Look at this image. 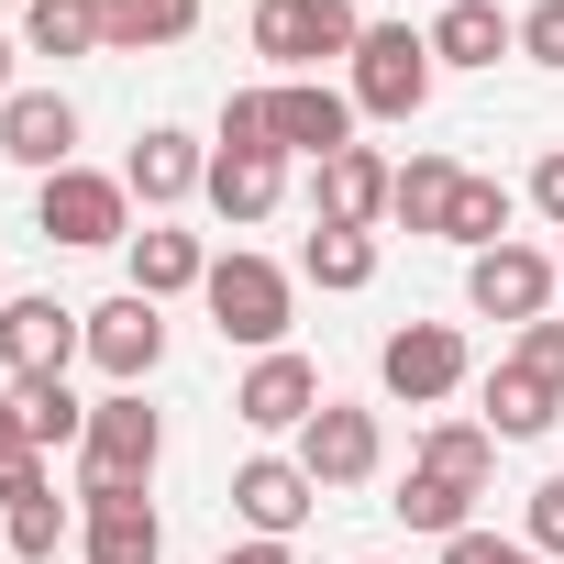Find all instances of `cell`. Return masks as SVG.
<instances>
[{"label":"cell","mask_w":564,"mask_h":564,"mask_svg":"<svg viewBox=\"0 0 564 564\" xmlns=\"http://www.w3.org/2000/svg\"><path fill=\"white\" fill-rule=\"evenodd\" d=\"M199 199H210L221 221H265L276 199H289V155H276V144H265V155H221V144H210V188H199Z\"/></svg>","instance_id":"cell-20"},{"label":"cell","mask_w":564,"mask_h":564,"mask_svg":"<svg viewBox=\"0 0 564 564\" xmlns=\"http://www.w3.org/2000/svg\"><path fill=\"white\" fill-rule=\"evenodd\" d=\"M443 564H542V553H531V542H498V531H454Z\"/></svg>","instance_id":"cell-35"},{"label":"cell","mask_w":564,"mask_h":564,"mask_svg":"<svg viewBox=\"0 0 564 564\" xmlns=\"http://www.w3.org/2000/svg\"><path fill=\"white\" fill-rule=\"evenodd\" d=\"M12 399H23V432H34V454H56V443H89V399H78L67 377H23Z\"/></svg>","instance_id":"cell-27"},{"label":"cell","mask_w":564,"mask_h":564,"mask_svg":"<svg viewBox=\"0 0 564 564\" xmlns=\"http://www.w3.org/2000/svg\"><path fill=\"white\" fill-rule=\"evenodd\" d=\"M0 520H12V531H0V553H12V564H56L67 542H78V520H67V498L45 487V498H23V509H0Z\"/></svg>","instance_id":"cell-29"},{"label":"cell","mask_w":564,"mask_h":564,"mask_svg":"<svg viewBox=\"0 0 564 564\" xmlns=\"http://www.w3.org/2000/svg\"><path fill=\"white\" fill-rule=\"evenodd\" d=\"M155 465H166V421L144 410V388H111V399H89L78 498H100V487H155Z\"/></svg>","instance_id":"cell-4"},{"label":"cell","mask_w":564,"mask_h":564,"mask_svg":"<svg viewBox=\"0 0 564 564\" xmlns=\"http://www.w3.org/2000/svg\"><path fill=\"white\" fill-rule=\"evenodd\" d=\"M388 188H399V166H388L377 144H344V155H322L311 210H322L333 232H377V221H388Z\"/></svg>","instance_id":"cell-17"},{"label":"cell","mask_w":564,"mask_h":564,"mask_svg":"<svg viewBox=\"0 0 564 564\" xmlns=\"http://www.w3.org/2000/svg\"><path fill=\"white\" fill-rule=\"evenodd\" d=\"M377 388L410 399V410L454 399V388H465V333H454V322H399V333L377 344Z\"/></svg>","instance_id":"cell-7"},{"label":"cell","mask_w":564,"mask_h":564,"mask_svg":"<svg viewBox=\"0 0 564 564\" xmlns=\"http://www.w3.org/2000/svg\"><path fill=\"white\" fill-rule=\"evenodd\" d=\"M199 300H210V333L221 344H243V355H276V344H289V265H276V254H210V276H199Z\"/></svg>","instance_id":"cell-1"},{"label":"cell","mask_w":564,"mask_h":564,"mask_svg":"<svg viewBox=\"0 0 564 564\" xmlns=\"http://www.w3.org/2000/svg\"><path fill=\"white\" fill-rule=\"evenodd\" d=\"M265 111H276V155H344L355 144V89H333V78H276L265 89Z\"/></svg>","instance_id":"cell-11"},{"label":"cell","mask_w":564,"mask_h":564,"mask_svg":"<svg viewBox=\"0 0 564 564\" xmlns=\"http://www.w3.org/2000/svg\"><path fill=\"white\" fill-rule=\"evenodd\" d=\"M221 564H300V553H289V542H232Z\"/></svg>","instance_id":"cell-38"},{"label":"cell","mask_w":564,"mask_h":564,"mask_svg":"<svg viewBox=\"0 0 564 564\" xmlns=\"http://www.w3.org/2000/svg\"><path fill=\"white\" fill-rule=\"evenodd\" d=\"M553 421H564V388H553V377H531V366L509 355V366L487 377V432H498V443H542Z\"/></svg>","instance_id":"cell-21"},{"label":"cell","mask_w":564,"mask_h":564,"mask_svg":"<svg viewBox=\"0 0 564 564\" xmlns=\"http://www.w3.org/2000/svg\"><path fill=\"white\" fill-rule=\"evenodd\" d=\"M199 34V0H100V45L111 56H166Z\"/></svg>","instance_id":"cell-22"},{"label":"cell","mask_w":564,"mask_h":564,"mask_svg":"<svg viewBox=\"0 0 564 564\" xmlns=\"http://www.w3.org/2000/svg\"><path fill=\"white\" fill-rule=\"evenodd\" d=\"M300 465H311V487H366V476L388 465V432H377V410H355V399H322V410L300 421Z\"/></svg>","instance_id":"cell-9"},{"label":"cell","mask_w":564,"mask_h":564,"mask_svg":"<svg viewBox=\"0 0 564 564\" xmlns=\"http://www.w3.org/2000/svg\"><path fill=\"white\" fill-rule=\"evenodd\" d=\"M520 56V12H498V0H443L432 12V67H498Z\"/></svg>","instance_id":"cell-18"},{"label":"cell","mask_w":564,"mask_h":564,"mask_svg":"<svg viewBox=\"0 0 564 564\" xmlns=\"http://www.w3.org/2000/svg\"><path fill=\"white\" fill-rule=\"evenodd\" d=\"M355 45H366V12H355V0H254V56H265L276 78H322L333 56L355 67Z\"/></svg>","instance_id":"cell-2"},{"label":"cell","mask_w":564,"mask_h":564,"mask_svg":"<svg viewBox=\"0 0 564 564\" xmlns=\"http://www.w3.org/2000/svg\"><path fill=\"white\" fill-rule=\"evenodd\" d=\"M509 210H520V199H509L498 177H476V166H465V177H454V210H443V243L487 254V243H509Z\"/></svg>","instance_id":"cell-24"},{"label":"cell","mask_w":564,"mask_h":564,"mask_svg":"<svg viewBox=\"0 0 564 564\" xmlns=\"http://www.w3.org/2000/svg\"><path fill=\"white\" fill-rule=\"evenodd\" d=\"M122 188H133L144 210H177V199H199V188H210V144H199V133H177V122H155V133L122 155Z\"/></svg>","instance_id":"cell-16"},{"label":"cell","mask_w":564,"mask_h":564,"mask_svg":"<svg viewBox=\"0 0 564 564\" xmlns=\"http://www.w3.org/2000/svg\"><path fill=\"white\" fill-rule=\"evenodd\" d=\"M520 56L531 67H564V0H531V12H520Z\"/></svg>","instance_id":"cell-32"},{"label":"cell","mask_w":564,"mask_h":564,"mask_svg":"<svg viewBox=\"0 0 564 564\" xmlns=\"http://www.w3.org/2000/svg\"><path fill=\"white\" fill-rule=\"evenodd\" d=\"M0 100H12V34H0Z\"/></svg>","instance_id":"cell-39"},{"label":"cell","mask_w":564,"mask_h":564,"mask_svg":"<svg viewBox=\"0 0 564 564\" xmlns=\"http://www.w3.org/2000/svg\"><path fill=\"white\" fill-rule=\"evenodd\" d=\"M366 564H377V553H366Z\"/></svg>","instance_id":"cell-44"},{"label":"cell","mask_w":564,"mask_h":564,"mask_svg":"<svg viewBox=\"0 0 564 564\" xmlns=\"http://www.w3.org/2000/svg\"><path fill=\"white\" fill-rule=\"evenodd\" d=\"M0 564H12V553H0Z\"/></svg>","instance_id":"cell-43"},{"label":"cell","mask_w":564,"mask_h":564,"mask_svg":"<svg viewBox=\"0 0 564 564\" xmlns=\"http://www.w3.org/2000/svg\"><path fill=\"white\" fill-rule=\"evenodd\" d=\"M454 155H410L399 166V188H388V221H410V232H443V210H454Z\"/></svg>","instance_id":"cell-26"},{"label":"cell","mask_w":564,"mask_h":564,"mask_svg":"<svg viewBox=\"0 0 564 564\" xmlns=\"http://www.w3.org/2000/svg\"><path fill=\"white\" fill-rule=\"evenodd\" d=\"M311 465L300 454H254V465H232V520L254 531V542H289L300 520H311Z\"/></svg>","instance_id":"cell-15"},{"label":"cell","mask_w":564,"mask_h":564,"mask_svg":"<svg viewBox=\"0 0 564 564\" xmlns=\"http://www.w3.org/2000/svg\"><path fill=\"white\" fill-rule=\"evenodd\" d=\"M311 410H322V366H311L300 344L254 355V366H243V388H232V421H254V432H300Z\"/></svg>","instance_id":"cell-14"},{"label":"cell","mask_w":564,"mask_h":564,"mask_svg":"<svg viewBox=\"0 0 564 564\" xmlns=\"http://www.w3.org/2000/svg\"><path fill=\"white\" fill-rule=\"evenodd\" d=\"M210 144H221V155H265V144H276V111H265V89H232Z\"/></svg>","instance_id":"cell-31"},{"label":"cell","mask_w":564,"mask_h":564,"mask_svg":"<svg viewBox=\"0 0 564 564\" xmlns=\"http://www.w3.org/2000/svg\"><path fill=\"white\" fill-rule=\"evenodd\" d=\"M465 300H476V322H542L564 289H553V254L542 243H487V254H465Z\"/></svg>","instance_id":"cell-6"},{"label":"cell","mask_w":564,"mask_h":564,"mask_svg":"<svg viewBox=\"0 0 564 564\" xmlns=\"http://www.w3.org/2000/svg\"><path fill=\"white\" fill-rule=\"evenodd\" d=\"M531 553H564V476H542L531 487V531H520Z\"/></svg>","instance_id":"cell-34"},{"label":"cell","mask_w":564,"mask_h":564,"mask_svg":"<svg viewBox=\"0 0 564 564\" xmlns=\"http://www.w3.org/2000/svg\"><path fill=\"white\" fill-rule=\"evenodd\" d=\"M122 254H133V289H144L155 311H166V300H188L199 276H210V243H199V232H166V221H144Z\"/></svg>","instance_id":"cell-19"},{"label":"cell","mask_w":564,"mask_h":564,"mask_svg":"<svg viewBox=\"0 0 564 564\" xmlns=\"http://www.w3.org/2000/svg\"><path fill=\"white\" fill-rule=\"evenodd\" d=\"M23 45L56 56V67H67V56H111V45H100V0H34V12H23Z\"/></svg>","instance_id":"cell-25"},{"label":"cell","mask_w":564,"mask_h":564,"mask_svg":"<svg viewBox=\"0 0 564 564\" xmlns=\"http://www.w3.org/2000/svg\"><path fill=\"white\" fill-rule=\"evenodd\" d=\"M0 300H12V289H0Z\"/></svg>","instance_id":"cell-42"},{"label":"cell","mask_w":564,"mask_h":564,"mask_svg":"<svg viewBox=\"0 0 564 564\" xmlns=\"http://www.w3.org/2000/svg\"><path fill=\"white\" fill-rule=\"evenodd\" d=\"M509 355H520L531 377H553V388H564V322H553V311H542V322H531V333H520Z\"/></svg>","instance_id":"cell-33"},{"label":"cell","mask_w":564,"mask_h":564,"mask_svg":"<svg viewBox=\"0 0 564 564\" xmlns=\"http://www.w3.org/2000/svg\"><path fill=\"white\" fill-rule=\"evenodd\" d=\"M531 210H542V221H553V232H564V144H553V155H542V166H531Z\"/></svg>","instance_id":"cell-36"},{"label":"cell","mask_w":564,"mask_h":564,"mask_svg":"<svg viewBox=\"0 0 564 564\" xmlns=\"http://www.w3.org/2000/svg\"><path fill=\"white\" fill-rule=\"evenodd\" d=\"M34 221H45V243H133V188L100 166H56V177H34Z\"/></svg>","instance_id":"cell-5"},{"label":"cell","mask_w":564,"mask_h":564,"mask_svg":"<svg viewBox=\"0 0 564 564\" xmlns=\"http://www.w3.org/2000/svg\"><path fill=\"white\" fill-rule=\"evenodd\" d=\"M78 553H89V564H166V520H155V498H144V487H100V498H78Z\"/></svg>","instance_id":"cell-13"},{"label":"cell","mask_w":564,"mask_h":564,"mask_svg":"<svg viewBox=\"0 0 564 564\" xmlns=\"http://www.w3.org/2000/svg\"><path fill=\"white\" fill-rule=\"evenodd\" d=\"M300 276H311V289H377V232H311L300 243Z\"/></svg>","instance_id":"cell-28"},{"label":"cell","mask_w":564,"mask_h":564,"mask_svg":"<svg viewBox=\"0 0 564 564\" xmlns=\"http://www.w3.org/2000/svg\"><path fill=\"white\" fill-rule=\"evenodd\" d=\"M0 155H12L23 177L78 166V100L67 89H12V100H0Z\"/></svg>","instance_id":"cell-12"},{"label":"cell","mask_w":564,"mask_h":564,"mask_svg":"<svg viewBox=\"0 0 564 564\" xmlns=\"http://www.w3.org/2000/svg\"><path fill=\"white\" fill-rule=\"evenodd\" d=\"M388 509H399L410 531H432V542H454V531H476V498H465V487H443V476H421V465L399 476V498H388Z\"/></svg>","instance_id":"cell-30"},{"label":"cell","mask_w":564,"mask_h":564,"mask_svg":"<svg viewBox=\"0 0 564 564\" xmlns=\"http://www.w3.org/2000/svg\"><path fill=\"white\" fill-rule=\"evenodd\" d=\"M89 355V311H67V300H0V366H12V388L23 377H67Z\"/></svg>","instance_id":"cell-8"},{"label":"cell","mask_w":564,"mask_h":564,"mask_svg":"<svg viewBox=\"0 0 564 564\" xmlns=\"http://www.w3.org/2000/svg\"><path fill=\"white\" fill-rule=\"evenodd\" d=\"M410 465L443 476V487H465V498H487V476H498V432H487V421H432Z\"/></svg>","instance_id":"cell-23"},{"label":"cell","mask_w":564,"mask_h":564,"mask_svg":"<svg viewBox=\"0 0 564 564\" xmlns=\"http://www.w3.org/2000/svg\"><path fill=\"white\" fill-rule=\"evenodd\" d=\"M0 12H34V0H0Z\"/></svg>","instance_id":"cell-40"},{"label":"cell","mask_w":564,"mask_h":564,"mask_svg":"<svg viewBox=\"0 0 564 564\" xmlns=\"http://www.w3.org/2000/svg\"><path fill=\"white\" fill-rule=\"evenodd\" d=\"M34 465V432H23V399H0V476Z\"/></svg>","instance_id":"cell-37"},{"label":"cell","mask_w":564,"mask_h":564,"mask_svg":"<svg viewBox=\"0 0 564 564\" xmlns=\"http://www.w3.org/2000/svg\"><path fill=\"white\" fill-rule=\"evenodd\" d=\"M89 366H100L111 388H144V377L166 366V311H155L144 289L100 300V311H89Z\"/></svg>","instance_id":"cell-10"},{"label":"cell","mask_w":564,"mask_h":564,"mask_svg":"<svg viewBox=\"0 0 564 564\" xmlns=\"http://www.w3.org/2000/svg\"><path fill=\"white\" fill-rule=\"evenodd\" d=\"M432 34H410V23H366V45H355V67H344V89H355V122H421V100H432Z\"/></svg>","instance_id":"cell-3"},{"label":"cell","mask_w":564,"mask_h":564,"mask_svg":"<svg viewBox=\"0 0 564 564\" xmlns=\"http://www.w3.org/2000/svg\"><path fill=\"white\" fill-rule=\"evenodd\" d=\"M553 289H564V254H553Z\"/></svg>","instance_id":"cell-41"}]
</instances>
